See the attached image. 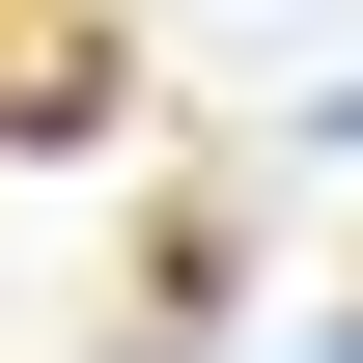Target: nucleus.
I'll use <instances>...</instances> for the list:
<instances>
[{
	"mask_svg": "<svg viewBox=\"0 0 363 363\" xmlns=\"http://www.w3.org/2000/svg\"><path fill=\"white\" fill-rule=\"evenodd\" d=\"M140 112V0H0V140H112Z\"/></svg>",
	"mask_w": 363,
	"mask_h": 363,
	"instance_id": "1",
	"label": "nucleus"
}]
</instances>
